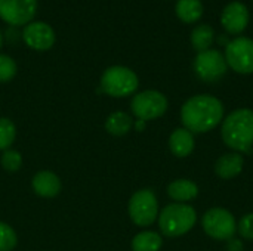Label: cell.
<instances>
[{"instance_id":"6da1fadb","label":"cell","mask_w":253,"mask_h":251,"mask_svg":"<svg viewBox=\"0 0 253 251\" xmlns=\"http://www.w3.org/2000/svg\"><path fill=\"white\" fill-rule=\"evenodd\" d=\"M224 120V105L212 95H196L181 108V121L187 130L206 133L219 126Z\"/></svg>"},{"instance_id":"7a4b0ae2","label":"cell","mask_w":253,"mask_h":251,"mask_svg":"<svg viewBox=\"0 0 253 251\" xmlns=\"http://www.w3.org/2000/svg\"><path fill=\"white\" fill-rule=\"evenodd\" d=\"M221 136L234 152H249L253 146V109L239 108L222 120Z\"/></svg>"},{"instance_id":"3957f363","label":"cell","mask_w":253,"mask_h":251,"mask_svg":"<svg viewBox=\"0 0 253 251\" xmlns=\"http://www.w3.org/2000/svg\"><path fill=\"white\" fill-rule=\"evenodd\" d=\"M197 220L196 210L184 203L166 206L159 215V228L165 237L178 238L193 229Z\"/></svg>"},{"instance_id":"277c9868","label":"cell","mask_w":253,"mask_h":251,"mask_svg":"<svg viewBox=\"0 0 253 251\" xmlns=\"http://www.w3.org/2000/svg\"><path fill=\"white\" fill-rule=\"evenodd\" d=\"M138 86V75L127 67L114 65L101 75V90L113 98H126L135 93Z\"/></svg>"},{"instance_id":"5b68a950","label":"cell","mask_w":253,"mask_h":251,"mask_svg":"<svg viewBox=\"0 0 253 251\" xmlns=\"http://www.w3.org/2000/svg\"><path fill=\"white\" fill-rule=\"evenodd\" d=\"M127 213L130 220L141 228L150 226L159 217V203L151 189L136 191L127 204Z\"/></svg>"},{"instance_id":"8992f818","label":"cell","mask_w":253,"mask_h":251,"mask_svg":"<svg viewBox=\"0 0 253 251\" xmlns=\"http://www.w3.org/2000/svg\"><path fill=\"white\" fill-rule=\"evenodd\" d=\"M203 231L216 241H230L237 232V223L234 216L221 207L208 210L202 219Z\"/></svg>"},{"instance_id":"52a82bcc","label":"cell","mask_w":253,"mask_h":251,"mask_svg":"<svg viewBox=\"0 0 253 251\" xmlns=\"http://www.w3.org/2000/svg\"><path fill=\"white\" fill-rule=\"evenodd\" d=\"M130 109L138 120H156L166 112L168 99L163 93L157 90H144L132 98Z\"/></svg>"},{"instance_id":"ba28073f","label":"cell","mask_w":253,"mask_h":251,"mask_svg":"<svg viewBox=\"0 0 253 251\" xmlns=\"http://www.w3.org/2000/svg\"><path fill=\"white\" fill-rule=\"evenodd\" d=\"M227 65L239 74L253 72V40L249 37H237L228 41L225 49Z\"/></svg>"},{"instance_id":"9c48e42d","label":"cell","mask_w":253,"mask_h":251,"mask_svg":"<svg viewBox=\"0 0 253 251\" xmlns=\"http://www.w3.org/2000/svg\"><path fill=\"white\" fill-rule=\"evenodd\" d=\"M227 61L225 56L215 49H209L200 52L194 59V71L196 74L208 83H213L221 80L227 72Z\"/></svg>"},{"instance_id":"30bf717a","label":"cell","mask_w":253,"mask_h":251,"mask_svg":"<svg viewBox=\"0 0 253 251\" xmlns=\"http://www.w3.org/2000/svg\"><path fill=\"white\" fill-rule=\"evenodd\" d=\"M37 10V0H0V18L10 25L30 24Z\"/></svg>"},{"instance_id":"8fae6325","label":"cell","mask_w":253,"mask_h":251,"mask_svg":"<svg viewBox=\"0 0 253 251\" xmlns=\"http://www.w3.org/2000/svg\"><path fill=\"white\" fill-rule=\"evenodd\" d=\"M22 38L25 44L34 50H47L55 43V31L46 22H30L22 31Z\"/></svg>"},{"instance_id":"7c38bea8","label":"cell","mask_w":253,"mask_h":251,"mask_svg":"<svg viewBox=\"0 0 253 251\" xmlns=\"http://www.w3.org/2000/svg\"><path fill=\"white\" fill-rule=\"evenodd\" d=\"M221 24L230 34H240L249 24V10L240 1L228 3L221 13Z\"/></svg>"},{"instance_id":"4fadbf2b","label":"cell","mask_w":253,"mask_h":251,"mask_svg":"<svg viewBox=\"0 0 253 251\" xmlns=\"http://www.w3.org/2000/svg\"><path fill=\"white\" fill-rule=\"evenodd\" d=\"M31 188L33 191L43 198H53L61 192V180L59 178L49 170H42L36 173L31 179Z\"/></svg>"},{"instance_id":"5bb4252c","label":"cell","mask_w":253,"mask_h":251,"mask_svg":"<svg viewBox=\"0 0 253 251\" xmlns=\"http://www.w3.org/2000/svg\"><path fill=\"white\" fill-rule=\"evenodd\" d=\"M245 166V158L243 154L240 152H230V154H224L222 157L218 158V161L215 163V173L224 179V180H230L234 179L236 176H239L243 170Z\"/></svg>"},{"instance_id":"9a60e30c","label":"cell","mask_w":253,"mask_h":251,"mask_svg":"<svg viewBox=\"0 0 253 251\" xmlns=\"http://www.w3.org/2000/svg\"><path fill=\"white\" fill-rule=\"evenodd\" d=\"M169 148L178 158H185L194 151V135L185 127L175 129L169 138Z\"/></svg>"},{"instance_id":"2e32d148","label":"cell","mask_w":253,"mask_h":251,"mask_svg":"<svg viewBox=\"0 0 253 251\" xmlns=\"http://www.w3.org/2000/svg\"><path fill=\"white\" fill-rule=\"evenodd\" d=\"M168 195L178 203H187L199 195V186L188 179H176L168 186Z\"/></svg>"},{"instance_id":"e0dca14e","label":"cell","mask_w":253,"mask_h":251,"mask_svg":"<svg viewBox=\"0 0 253 251\" xmlns=\"http://www.w3.org/2000/svg\"><path fill=\"white\" fill-rule=\"evenodd\" d=\"M133 127V120L123 111H116L105 120V130L113 136H125Z\"/></svg>"},{"instance_id":"ac0fdd59","label":"cell","mask_w":253,"mask_h":251,"mask_svg":"<svg viewBox=\"0 0 253 251\" xmlns=\"http://www.w3.org/2000/svg\"><path fill=\"white\" fill-rule=\"evenodd\" d=\"M178 18L185 24L197 22L203 15V3L200 0H178L175 6Z\"/></svg>"},{"instance_id":"d6986e66","label":"cell","mask_w":253,"mask_h":251,"mask_svg":"<svg viewBox=\"0 0 253 251\" xmlns=\"http://www.w3.org/2000/svg\"><path fill=\"white\" fill-rule=\"evenodd\" d=\"M163 246V238L154 231H142L132 240V251H159Z\"/></svg>"},{"instance_id":"ffe728a7","label":"cell","mask_w":253,"mask_h":251,"mask_svg":"<svg viewBox=\"0 0 253 251\" xmlns=\"http://www.w3.org/2000/svg\"><path fill=\"white\" fill-rule=\"evenodd\" d=\"M213 38H215V31L208 24H202L196 27L191 33V44L199 53L209 50L213 43Z\"/></svg>"},{"instance_id":"44dd1931","label":"cell","mask_w":253,"mask_h":251,"mask_svg":"<svg viewBox=\"0 0 253 251\" xmlns=\"http://www.w3.org/2000/svg\"><path fill=\"white\" fill-rule=\"evenodd\" d=\"M16 136V129L12 120L0 117V151H6L12 146Z\"/></svg>"},{"instance_id":"7402d4cb","label":"cell","mask_w":253,"mask_h":251,"mask_svg":"<svg viewBox=\"0 0 253 251\" xmlns=\"http://www.w3.org/2000/svg\"><path fill=\"white\" fill-rule=\"evenodd\" d=\"M0 164L6 172H10V173L18 172L22 166V155L19 151L9 148V149L3 151V154L0 157Z\"/></svg>"},{"instance_id":"603a6c76","label":"cell","mask_w":253,"mask_h":251,"mask_svg":"<svg viewBox=\"0 0 253 251\" xmlns=\"http://www.w3.org/2000/svg\"><path fill=\"white\" fill-rule=\"evenodd\" d=\"M18 244V238L12 226L0 222V251H12Z\"/></svg>"},{"instance_id":"cb8c5ba5","label":"cell","mask_w":253,"mask_h":251,"mask_svg":"<svg viewBox=\"0 0 253 251\" xmlns=\"http://www.w3.org/2000/svg\"><path fill=\"white\" fill-rule=\"evenodd\" d=\"M16 62L7 56L0 53V83L10 81L16 75Z\"/></svg>"},{"instance_id":"d4e9b609","label":"cell","mask_w":253,"mask_h":251,"mask_svg":"<svg viewBox=\"0 0 253 251\" xmlns=\"http://www.w3.org/2000/svg\"><path fill=\"white\" fill-rule=\"evenodd\" d=\"M237 232L243 240L252 241L253 240V213L245 215L240 222L237 223Z\"/></svg>"},{"instance_id":"484cf974","label":"cell","mask_w":253,"mask_h":251,"mask_svg":"<svg viewBox=\"0 0 253 251\" xmlns=\"http://www.w3.org/2000/svg\"><path fill=\"white\" fill-rule=\"evenodd\" d=\"M242 250H243V247H242V243H240L239 240L231 238V240L228 241V251H242Z\"/></svg>"},{"instance_id":"4316f807","label":"cell","mask_w":253,"mask_h":251,"mask_svg":"<svg viewBox=\"0 0 253 251\" xmlns=\"http://www.w3.org/2000/svg\"><path fill=\"white\" fill-rule=\"evenodd\" d=\"M144 126H145V121H142V120H138V121H136V129H138V130H142Z\"/></svg>"},{"instance_id":"83f0119b","label":"cell","mask_w":253,"mask_h":251,"mask_svg":"<svg viewBox=\"0 0 253 251\" xmlns=\"http://www.w3.org/2000/svg\"><path fill=\"white\" fill-rule=\"evenodd\" d=\"M1 41H3V40H1V33H0V47H1Z\"/></svg>"}]
</instances>
